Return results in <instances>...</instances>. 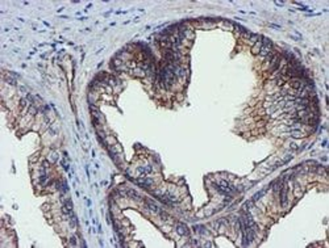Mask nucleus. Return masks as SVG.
<instances>
[{
	"mask_svg": "<svg viewBox=\"0 0 329 248\" xmlns=\"http://www.w3.org/2000/svg\"><path fill=\"white\" fill-rule=\"evenodd\" d=\"M280 205H282L283 207L286 206V204H287V185L286 184H282L280 185Z\"/></svg>",
	"mask_w": 329,
	"mask_h": 248,
	"instance_id": "2",
	"label": "nucleus"
},
{
	"mask_svg": "<svg viewBox=\"0 0 329 248\" xmlns=\"http://www.w3.org/2000/svg\"><path fill=\"white\" fill-rule=\"evenodd\" d=\"M259 37H261V36H258V34H255V33H252V36H250L249 37V42H252V44H255V42H257L258 40H259Z\"/></svg>",
	"mask_w": 329,
	"mask_h": 248,
	"instance_id": "10",
	"label": "nucleus"
},
{
	"mask_svg": "<svg viewBox=\"0 0 329 248\" xmlns=\"http://www.w3.org/2000/svg\"><path fill=\"white\" fill-rule=\"evenodd\" d=\"M271 51H273V42H271L270 38L263 37V44H262L261 51H259V55H261L262 58H266Z\"/></svg>",
	"mask_w": 329,
	"mask_h": 248,
	"instance_id": "1",
	"label": "nucleus"
},
{
	"mask_svg": "<svg viewBox=\"0 0 329 248\" xmlns=\"http://www.w3.org/2000/svg\"><path fill=\"white\" fill-rule=\"evenodd\" d=\"M262 44H263V37H259V40L255 42L254 45H253V49H252V51H253V54H259V51H261V47H262Z\"/></svg>",
	"mask_w": 329,
	"mask_h": 248,
	"instance_id": "5",
	"label": "nucleus"
},
{
	"mask_svg": "<svg viewBox=\"0 0 329 248\" xmlns=\"http://www.w3.org/2000/svg\"><path fill=\"white\" fill-rule=\"evenodd\" d=\"M138 172L142 175H147L152 172V167L150 165H146V167H138Z\"/></svg>",
	"mask_w": 329,
	"mask_h": 248,
	"instance_id": "8",
	"label": "nucleus"
},
{
	"mask_svg": "<svg viewBox=\"0 0 329 248\" xmlns=\"http://www.w3.org/2000/svg\"><path fill=\"white\" fill-rule=\"evenodd\" d=\"M270 26H271V28H276V29H279V28H280L279 25H275V24H270Z\"/></svg>",
	"mask_w": 329,
	"mask_h": 248,
	"instance_id": "12",
	"label": "nucleus"
},
{
	"mask_svg": "<svg viewBox=\"0 0 329 248\" xmlns=\"http://www.w3.org/2000/svg\"><path fill=\"white\" fill-rule=\"evenodd\" d=\"M177 231H178V234L182 235V236H187V235H190L188 227H187L186 225H183V223H179V225L177 226Z\"/></svg>",
	"mask_w": 329,
	"mask_h": 248,
	"instance_id": "4",
	"label": "nucleus"
},
{
	"mask_svg": "<svg viewBox=\"0 0 329 248\" xmlns=\"http://www.w3.org/2000/svg\"><path fill=\"white\" fill-rule=\"evenodd\" d=\"M71 244L72 246H77V240H75V238H71Z\"/></svg>",
	"mask_w": 329,
	"mask_h": 248,
	"instance_id": "11",
	"label": "nucleus"
},
{
	"mask_svg": "<svg viewBox=\"0 0 329 248\" xmlns=\"http://www.w3.org/2000/svg\"><path fill=\"white\" fill-rule=\"evenodd\" d=\"M145 202H146V206L149 207L150 210L153 211V213H158V214L161 213V210H159V206H158V205H157V204H154V202H153V201H150V199H146V201H145Z\"/></svg>",
	"mask_w": 329,
	"mask_h": 248,
	"instance_id": "6",
	"label": "nucleus"
},
{
	"mask_svg": "<svg viewBox=\"0 0 329 248\" xmlns=\"http://www.w3.org/2000/svg\"><path fill=\"white\" fill-rule=\"evenodd\" d=\"M134 183L137 184V185L142 186V188H150V186L153 185V181L150 180V179H147V177H141V179L136 180Z\"/></svg>",
	"mask_w": 329,
	"mask_h": 248,
	"instance_id": "3",
	"label": "nucleus"
},
{
	"mask_svg": "<svg viewBox=\"0 0 329 248\" xmlns=\"http://www.w3.org/2000/svg\"><path fill=\"white\" fill-rule=\"evenodd\" d=\"M266 190H267V189H263V190H259L258 193H255V194L253 196V201H258V199L261 198L262 196L265 194V193H266Z\"/></svg>",
	"mask_w": 329,
	"mask_h": 248,
	"instance_id": "9",
	"label": "nucleus"
},
{
	"mask_svg": "<svg viewBox=\"0 0 329 248\" xmlns=\"http://www.w3.org/2000/svg\"><path fill=\"white\" fill-rule=\"evenodd\" d=\"M126 194L129 196V197H131L132 199H140L141 198V196L138 194L137 192H134V190H132V189H128L126 190Z\"/></svg>",
	"mask_w": 329,
	"mask_h": 248,
	"instance_id": "7",
	"label": "nucleus"
}]
</instances>
